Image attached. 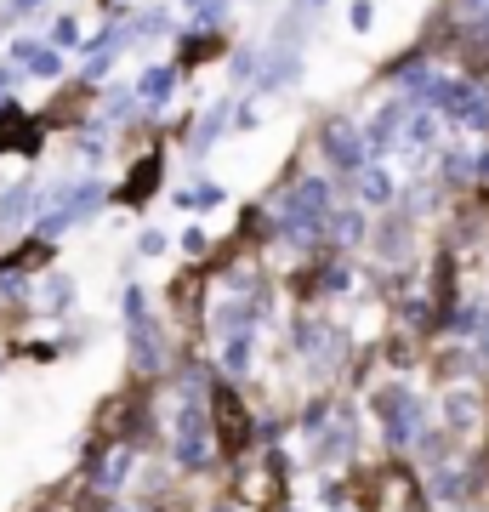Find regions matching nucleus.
<instances>
[{
  "label": "nucleus",
  "instance_id": "9d476101",
  "mask_svg": "<svg viewBox=\"0 0 489 512\" xmlns=\"http://www.w3.org/2000/svg\"><path fill=\"white\" fill-rule=\"evenodd\" d=\"M35 217V183H23V188H6L0 194V228H18V222Z\"/></svg>",
  "mask_w": 489,
  "mask_h": 512
},
{
  "label": "nucleus",
  "instance_id": "f8f14e48",
  "mask_svg": "<svg viewBox=\"0 0 489 512\" xmlns=\"http://www.w3.org/2000/svg\"><path fill=\"white\" fill-rule=\"evenodd\" d=\"M222 365H228V376H245V370H251V336H245V330H234V336H228Z\"/></svg>",
  "mask_w": 489,
  "mask_h": 512
},
{
  "label": "nucleus",
  "instance_id": "f257e3e1",
  "mask_svg": "<svg viewBox=\"0 0 489 512\" xmlns=\"http://www.w3.org/2000/svg\"><path fill=\"white\" fill-rule=\"evenodd\" d=\"M330 217H336V205H330L325 177H302V183L285 194V239H296V245H308L313 234H325Z\"/></svg>",
  "mask_w": 489,
  "mask_h": 512
},
{
  "label": "nucleus",
  "instance_id": "5701e85b",
  "mask_svg": "<svg viewBox=\"0 0 489 512\" xmlns=\"http://www.w3.org/2000/svg\"><path fill=\"white\" fill-rule=\"evenodd\" d=\"M347 23H353V29H370V23H376V6H370V0H353V12H347Z\"/></svg>",
  "mask_w": 489,
  "mask_h": 512
},
{
  "label": "nucleus",
  "instance_id": "20e7f679",
  "mask_svg": "<svg viewBox=\"0 0 489 512\" xmlns=\"http://www.w3.org/2000/svg\"><path fill=\"white\" fill-rule=\"evenodd\" d=\"M126 325H131V365L154 370L160 365V330L148 325V302L137 285H126Z\"/></svg>",
  "mask_w": 489,
  "mask_h": 512
},
{
  "label": "nucleus",
  "instance_id": "aec40b11",
  "mask_svg": "<svg viewBox=\"0 0 489 512\" xmlns=\"http://www.w3.org/2000/svg\"><path fill=\"white\" fill-rule=\"evenodd\" d=\"M126 467H131L126 450H120V456H109V461H103V473H97V484H103V490H120V484H126Z\"/></svg>",
  "mask_w": 489,
  "mask_h": 512
},
{
  "label": "nucleus",
  "instance_id": "2eb2a0df",
  "mask_svg": "<svg viewBox=\"0 0 489 512\" xmlns=\"http://www.w3.org/2000/svg\"><path fill=\"white\" fill-rule=\"evenodd\" d=\"M404 137H410V143H421V148H427V143H433V137H438V120H433V114H427V109H410V126H404Z\"/></svg>",
  "mask_w": 489,
  "mask_h": 512
},
{
  "label": "nucleus",
  "instance_id": "1a4fd4ad",
  "mask_svg": "<svg viewBox=\"0 0 489 512\" xmlns=\"http://www.w3.org/2000/svg\"><path fill=\"white\" fill-rule=\"evenodd\" d=\"M353 183H359V200L370 205V211H387V205H393V194H399V188H393V177H387L381 165H364Z\"/></svg>",
  "mask_w": 489,
  "mask_h": 512
},
{
  "label": "nucleus",
  "instance_id": "423d86ee",
  "mask_svg": "<svg viewBox=\"0 0 489 512\" xmlns=\"http://www.w3.org/2000/svg\"><path fill=\"white\" fill-rule=\"evenodd\" d=\"M410 126V103H381L376 114H370V126H364V143H370V154H387L393 148V137Z\"/></svg>",
  "mask_w": 489,
  "mask_h": 512
},
{
  "label": "nucleus",
  "instance_id": "a211bd4d",
  "mask_svg": "<svg viewBox=\"0 0 489 512\" xmlns=\"http://www.w3.org/2000/svg\"><path fill=\"white\" fill-rule=\"evenodd\" d=\"M188 12H194V23H205V29H217V23L228 18V0H188Z\"/></svg>",
  "mask_w": 489,
  "mask_h": 512
},
{
  "label": "nucleus",
  "instance_id": "c85d7f7f",
  "mask_svg": "<svg viewBox=\"0 0 489 512\" xmlns=\"http://www.w3.org/2000/svg\"><path fill=\"white\" fill-rule=\"evenodd\" d=\"M302 6H325V0H302Z\"/></svg>",
  "mask_w": 489,
  "mask_h": 512
},
{
  "label": "nucleus",
  "instance_id": "f3484780",
  "mask_svg": "<svg viewBox=\"0 0 489 512\" xmlns=\"http://www.w3.org/2000/svg\"><path fill=\"white\" fill-rule=\"evenodd\" d=\"M69 302H74V279L69 274H52V279H46V313L69 308Z\"/></svg>",
  "mask_w": 489,
  "mask_h": 512
},
{
  "label": "nucleus",
  "instance_id": "412c9836",
  "mask_svg": "<svg viewBox=\"0 0 489 512\" xmlns=\"http://www.w3.org/2000/svg\"><path fill=\"white\" fill-rule=\"evenodd\" d=\"M52 46H80V23H74V18H57V23H52Z\"/></svg>",
  "mask_w": 489,
  "mask_h": 512
},
{
  "label": "nucleus",
  "instance_id": "cd10ccee",
  "mask_svg": "<svg viewBox=\"0 0 489 512\" xmlns=\"http://www.w3.org/2000/svg\"><path fill=\"white\" fill-rule=\"evenodd\" d=\"M472 183H489V148L478 154V160H472Z\"/></svg>",
  "mask_w": 489,
  "mask_h": 512
},
{
  "label": "nucleus",
  "instance_id": "ddd939ff",
  "mask_svg": "<svg viewBox=\"0 0 489 512\" xmlns=\"http://www.w3.org/2000/svg\"><path fill=\"white\" fill-rule=\"evenodd\" d=\"M296 74H302V52H296V46H279V52H273V69L262 74V80H268V86H285V80H296Z\"/></svg>",
  "mask_w": 489,
  "mask_h": 512
},
{
  "label": "nucleus",
  "instance_id": "7ed1b4c3",
  "mask_svg": "<svg viewBox=\"0 0 489 512\" xmlns=\"http://www.w3.org/2000/svg\"><path fill=\"white\" fill-rule=\"evenodd\" d=\"M364 154H370L364 131L353 126V120H330V126H325V160L336 165V177H359L364 165H370Z\"/></svg>",
  "mask_w": 489,
  "mask_h": 512
},
{
  "label": "nucleus",
  "instance_id": "6ab92c4d",
  "mask_svg": "<svg viewBox=\"0 0 489 512\" xmlns=\"http://www.w3.org/2000/svg\"><path fill=\"white\" fill-rule=\"evenodd\" d=\"M29 74H40V80H57V74H63V52H57V46H40L35 63H29Z\"/></svg>",
  "mask_w": 489,
  "mask_h": 512
},
{
  "label": "nucleus",
  "instance_id": "f03ea898",
  "mask_svg": "<svg viewBox=\"0 0 489 512\" xmlns=\"http://www.w3.org/2000/svg\"><path fill=\"white\" fill-rule=\"evenodd\" d=\"M205 456H211V427H205L200 387H182V404H177V461H182V467H205Z\"/></svg>",
  "mask_w": 489,
  "mask_h": 512
},
{
  "label": "nucleus",
  "instance_id": "4468645a",
  "mask_svg": "<svg viewBox=\"0 0 489 512\" xmlns=\"http://www.w3.org/2000/svg\"><path fill=\"white\" fill-rule=\"evenodd\" d=\"M222 126H228V103H217V109L205 114V126L194 131V154H205V148L217 143V137H222Z\"/></svg>",
  "mask_w": 489,
  "mask_h": 512
},
{
  "label": "nucleus",
  "instance_id": "393cba45",
  "mask_svg": "<svg viewBox=\"0 0 489 512\" xmlns=\"http://www.w3.org/2000/svg\"><path fill=\"white\" fill-rule=\"evenodd\" d=\"M35 6H40V0H6V18H0V23H12V18H23V12H35Z\"/></svg>",
  "mask_w": 489,
  "mask_h": 512
},
{
  "label": "nucleus",
  "instance_id": "39448f33",
  "mask_svg": "<svg viewBox=\"0 0 489 512\" xmlns=\"http://www.w3.org/2000/svg\"><path fill=\"white\" fill-rule=\"evenodd\" d=\"M376 410H387V444H410L421 427V399L410 387H387L376 399Z\"/></svg>",
  "mask_w": 489,
  "mask_h": 512
},
{
  "label": "nucleus",
  "instance_id": "a878e982",
  "mask_svg": "<svg viewBox=\"0 0 489 512\" xmlns=\"http://www.w3.org/2000/svg\"><path fill=\"white\" fill-rule=\"evenodd\" d=\"M165 251V234H160V228H148V234H143V256H160Z\"/></svg>",
  "mask_w": 489,
  "mask_h": 512
},
{
  "label": "nucleus",
  "instance_id": "0eeeda50",
  "mask_svg": "<svg viewBox=\"0 0 489 512\" xmlns=\"http://www.w3.org/2000/svg\"><path fill=\"white\" fill-rule=\"evenodd\" d=\"M131 35H137L131 23H114V35H103V40H97V46L86 52V80H103V74L114 69V57H120V46H126Z\"/></svg>",
  "mask_w": 489,
  "mask_h": 512
},
{
  "label": "nucleus",
  "instance_id": "b1692460",
  "mask_svg": "<svg viewBox=\"0 0 489 512\" xmlns=\"http://www.w3.org/2000/svg\"><path fill=\"white\" fill-rule=\"evenodd\" d=\"M165 29H171V23H165V12H148V18L137 23V35H165Z\"/></svg>",
  "mask_w": 489,
  "mask_h": 512
},
{
  "label": "nucleus",
  "instance_id": "4be33fe9",
  "mask_svg": "<svg viewBox=\"0 0 489 512\" xmlns=\"http://www.w3.org/2000/svg\"><path fill=\"white\" fill-rule=\"evenodd\" d=\"M131 103H143V97H131V92H114V97H109V109H103V120H126V114H131Z\"/></svg>",
  "mask_w": 489,
  "mask_h": 512
},
{
  "label": "nucleus",
  "instance_id": "c756f323",
  "mask_svg": "<svg viewBox=\"0 0 489 512\" xmlns=\"http://www.w3.org/2000/svg\"><path fill=\"white\" fill-rule=\"evenodd\" d=\"M0 86H6V69H0Z\"/></svg>",
  "mask_w": 489,
  "mask_h": 512
},
{
  "label": "nucleus",
  "instance_id": "bb28decb",
  "mask_svg": "<svg viewBox=\"0 0 489 512\" xmlns=\"http://www.w3.org/2000/svg\"><path fill=\"white\" fill-rule=\"evenodd\" d=\"M205 245H211V239H205V234H200V228H188V234H182V251H194V256H200V251H205Z\"/></svg>",
  "mask_w": 489,
  "mask_h": 512
},
{
  "label": "nucleus",
  "instance_id": "dca6fc26",
  "mask_svg": "<svg viewBox=\"0 0 489 512\" xmlns=\"http://www.w3.org/2000/svg\"><path fill=\"white\" fill-rule=\"evenodd\" d=\"M330 234L347 239V245H359V239H364V217H359V211H336V217H330Z\"/></svg>",
  "mask_w": 489,
  "mask_h": 512
},
{
  "label": "nucleus",
  "instance_id": "9b49d317",
  "mask_svg": "<svg viewBox=\"0 0 489 512\" xmlns=\"http://www.w3.org/2000/svg\"><path fill=\"white\" fill-rule=\"evenodd\" d=\"M228 200L217 183H194V188H182L177 194V205H188V211H217V205Z\"/></svg>",
  "mask_w": 489,
  "mask_h": 512
},
{
  "label": "nucleus",
  "instance_id": "6e6552de",
  "mask_svg": "<svg viewBox=\"0 0 489 512\" xmlns=\"http://www.w3.org/2000/svg\"><path fill=\"white\" fill-rule=\"evenodd\" d=\"M171 92H177V69H171V63H148L143 80H137V97H143L148 109H165Z\"/></svg>",
  "mask_w": 489,
  "mask_h": 512
}]
</instances>
